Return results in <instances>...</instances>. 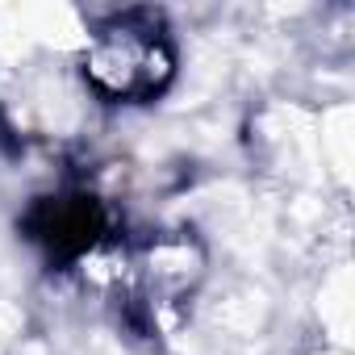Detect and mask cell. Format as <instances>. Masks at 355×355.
Segmentation results:
<instances>
[{
	"mask_svg": "<svg viewBox=\"0 0 355 355\" xmlns=\"http://www.w3.org/2000/svg\"><path fill=\"white\" fill-rule=\"evenodd\" d=\"M17 230L26 243H34L51 268H71L88 251H96L109 234V209L96 193L63 189L34 197L30 209L17 218Z\"/></svg>",
	"mask_w": 355,
	"mask_h": 355,
	"instance_id": "7a4b0ae2",
	"label": "cell"
},
{
	"mask_svg": "<svg viewBox=\"0 0 355 355\" xmlns=\"http://www.w3.org/2000/svg\"><path fill=\"white\" fill-rule=\"evenodd\" d=\"M175 38L159 9H121L92 26L84 84L105 105H150L175 80Z\"/></svg>",
	"mask_w": 355,
	"mask_h": 355,
	"instance_id": "6da1fadb",
	"label": "cell"
}]
</instances>
